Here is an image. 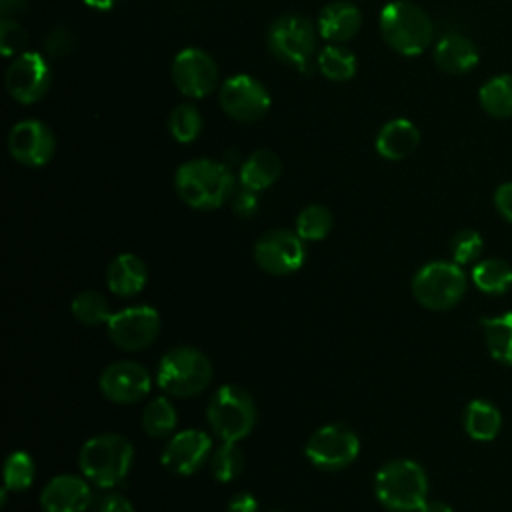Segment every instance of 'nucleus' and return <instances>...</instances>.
<instances>
[{"label": "nucleus", "mask_w": 512, "mask_h": 512, "mask_svg": "<svg viewBox=\"0 0 512 512\" xmlns=\"http://www.w3.org/2000/svg\"><path fill=\"white\" fill-rule=\"evenodd\" d=\"M180 200L194 210H216L234 194V174L224 162L194 158L184 162L174 176Z\"/></svg>", "instance_id": "nucleus-1"}, {"label": "nucleus", "mask_w": 512, "mask_h": 512, "mask_svg": "<svg viewBox=\"0 0 512 512\" xmlns=\"http://www.w3.org/2000/svg\"><path fill=\"white\" fill-rule=\"evenodd\" d=\"M378 28L384 42L402 56L422 54L434 38V24L428 12L410 0L388 2L380 10Z\"/></svg>", "instance_id": "nucleus-2"}, {"label": "nucleus", "mask_w": 512, "mask_h": 512, "mask_svg": "<svg viewBox=\"0 0 512 512\" xmlns=\"http://www.w3.org/2000/svg\"><path fill=\"white\" fill-rule=\"evenodd\" d=\"M134 448L122 434H98L88 438L78 454L82 474L100 488L118 486L130 472Z\"/></svg>", "instance_id": "nucleus-3"}, {"label": "nucleus", "mask_w": 512, "mask_h": 512, "mask_svg": "<svg viewBox=\"0 0 512 512\" xmlns=\"http://www.w3.org/2000/svg\"><path fill=\"white\" fill-rule=\"evenodd\" d=\"M374 494L390 512H418L428 494L426 472L414 460H390L374 476Z\"/></svg>", "instance_id": "nucleus-4"}, {"label": "nucleus", "mask_w": 512, "mask_h": 512, "mask_svg": "<svg viewBox=\"0 0 512 512\" xmlns=\"http://www.w3.org/2000/svg\"><path fill=\"white\" fill-rule=\"evenodd\" d=\"M318 36L312 20L300 14H282L270 24L266 44L278 62L298 72H310L318 56Z\"/></svg>", "instance_id": "nucleus-5"}, {"label": "nucleus", "mask_w": 512, "mask_h": 512, "mask_svg": "<svg viewBox=\"0 0 512 512\" xmlns=\"http://www.w3.org/2000/svg\"><path fill=\"white\" fill-rule=\"evenodd\" d=\"M212 380V364L204 352L192 346L168 350L156 372L160 390L176 398H190L206 390Z\"/></svg>", "instance_id": "nucleus-6"}, {"label": "nucleus", "mask_w": 512, "mask_h": 512, "mask_svg": "<svg viewBox=\"0 0 512 512\" xmlns=\"http://www.w3.org/2000/svg\"><path fill=\"white\" fill-rule=\"evenodd\" d=\"M206 418L212 432L222 442H238L254 428L256 404L244 388L224 384L212 394L206 408Z\"/></svg>", "instance_id": "nucleus-7"}, {"label": "nucleus", "mask_w": 512, "mask_h": 512, "mask_svg": "<svg viewBox=\"0 0 512 512\" xmlns=\"http://www.w3.org/2000/svg\"><path fill=\"white\" fill-rule=\"evenodd\" d=\"M464 292L466 274L456 262H428L412 278V294L428 310H448L462 300Z\"/></svg>", "instance_id": "nucleus-8"}, {"label": "nucleus", "mask_w": 512, "mask_h": 512, "mask_svg": "<svg viewBox=\"0 0 512 512\" xmlns=\"http://www.w3.org/2000/svg\"><path fill=\"white\" fill-rule=\"evenodd\" d=\"M218 102L232 120L250 124L266 116L272 96L258 78L250 74H234L220 86Z\"/></svg>", "instance_id": "nucleus-9"}, {"label": "nucleus", "mask_w": 512, "mask_h": 512, "mask_svg": "<svg viewBox=\"0 0 512 512\" xmlns=\"http://www.w3.org/2000/svg\"><path fill=\"white\" fill-rule=\"evenodd\" d=\"M304 452L320 470H342L356 460L360 440L356 432L344 424H326L310 436Z\"/></svg>", "instance_id": "nucleus-10"}, {"label": "nucleus", "mask_w": 512, "mask_h": 512, "mask_svg": "<svg viewBox=\"0 0 512 512\" xmlns=\"http://www.w3.org/2000/svg\"><path fill=\"white\" fill-rule=\"evenodd\" d=\"M52 82V70L48 60L40 52H22L12 58L4 84L12 100L30 106L44 98Z\"/></svg>", "instance_id": "nucleus-11"}, {"label": "nucleus", "mask_w": 512, "mask_h": 512, "mask_svg": "<svg viewBox=\"0 0 512 512\" xmlns=\"http://www.w3.org/2000/svg\"><path fill=\"white\" fill-rule=\"evenodd\" d=\"M172 80L182 96L200 100L216 90L218 66L208 52L188 46L182 48L172 60Z\"/></svg>", "instance_id": "nucleus-12"}, {"label": "nucleus", "mask_w": 512, "mask_h": 512, "mask_svg": "<svg viewBox=\"0 0 512 512\" xmlns=\"http://www.w3.org/2000/svg\"><path fill=\"white\" fill-rule=\"evenodd\" d=\"M256 264L274 276L296 272L306 260L304 240L290 230L276 228L264 232L254 246Z\"/></svg>", "instance_id": "nucleus-13"}, {"label": "nucleus", "mask_w": 512, "mask_h": 512, "mask_svg": "<svg viewBox=\"0 0 512 512\" xmlns=\"http://www.w3.org/2000/svg\"><path fill=\"white\" fill-rule=\"evenodd\" d=\"M110 340L128 352L148 348L160 332V316L152 306H130L114 312L106 322Z\"/></svg>", "instance_id": "nucleus-14"}, {"label": "nucleus", "mask_w": 512, "mask_h": 512, "mask_svg": "<svg viewBox=\"0 0 512 512\" xmlns=\"http://www.w3.org/2000/svg\"><path fill=\"white\" fill-rule=\"evenodd\" d=\"M10 156L28 168H40L48 164L56 152V138L48 124L36 118L20 120L8 134Z\"/></svg>", "instance_id": "nucleus-15"}, {"label": "nucleus", "mask_w": 512, "mask_h": 512, "mask_svg": "<svg viewBox=\"0 0 512 512\" xmlns=\"http://www.w3.org/2000/svg\"><path fill=\"white\" fill-rule=\"evenodd\" d=\"M98 384L110 402L134 404L150 392L152 378L142 364L132 360H118L102 370Z\"/></svg>", "instance_id": "nucleus-16"}, {"label": "nucleus", "mask_w": 512, "mask_h": 512, "mask_svg": "<svg viewBox=\"0 0 512 512\" xmlns=\"http://www.w3.org/2000/svg\"><path fill=\"white\" fill-rule=\"evenodd\" d=\"M212 440L202 430H182L174 434L162 450V466L178 476L198 472L208 460Z\"/></svg>", "instance_id": "nucleus-17"}, {"label": "nucleus", "mask_w": 512, "mask_h": 512, "mask_svg": "<svg viewBox=\"0 0 512 512\" xmlns=\"http://www.w3.org/2000/svg\"><path fill=\"white\" fill-rule=\"evenodd\" d=\"M92 502L88 482L74 474L54 476L40 492L42 512H86Z\"/></svg>", "instance_id": "nucleus-18"}, {"label": "nucleus", "mask_w": 512, "mask_h": 512, "mask_svg": "<svg viewBox=\"0 0 512 512\" xmlns=\"http://www.w3.org/2000/svg\"><path fill=\"white\" fill-rule=\"evenodd\" d=\"M320 38L330 44H342L352 40L362 28V12L352 0L328 2L316 20Z\"/></svg>", "instance_id": "nucleus-19"}, {"label": "nucleus", "mask_w": 512, "mask_h": 512, "mask_svg": "<svg viewBox=\"0 0 512 512\" xmlns=\"http://www.w3.org/2000/svg\"><path fill=\"white\" fill-rule=\"evenodd\" d=\"M420 144V130L406 118L388 120L376 134V152L384 160L398 162L408 158Z\"/></svg>", "instance_id": "nucleus-20"}, {"label": "nucleus", "mask_w": 512, "mask_h": 512, "mask_svg": "<svg viewBox=\"0 0 512 512\" xmlns=\"http://www.w3.org/2000/svg\"><path fill=\"white\" fill-rule=\"evenodd\" d=\"M480 60L476 44L464 34H446L434 46V62L446 74H466Z\"/></svg>", "instance_id": "nucleus-21"}, {"label": "nucleus", "mask_w": 512, "mask_h": 512, "mask_svg": "<svg viewBox=\"0 0 512 512\" xmlns=\"http://www.w3.org/2000/svg\"><path fill=\"white\" fill-rule=\"evenodd\" d=\"M148 280L146 264L140 256L124 252L112 258L106 268L108 290L116 296H136Z\"/></svg>", "instance_id": "nucleus-22"}, {"label": "nucleus", "mask_w": 512, "mask_h": 512, "mask_svg": "<svg viewBox=\"0 0 512 512\" xmlns=\"http://www.w3.org/2000/svg\"><path fill=\"white\" fill-rule=\"evenodd\" d=\"M280 172L282 162L272 150H256L240 166V186L262 192L280 178Z\"/></svg>", "instance_id": "nucleus-23"}, {"label": "nucleus", "mask_w": 512, "mask_h": 512, "mask_svg": "<svg viewBox=\"0 0 512 512\" xmlns=\"http://www.w3.org/2000/svg\"><path fill=\"white\" fill-rule=\"evenodd\" d=\"M502 416L488 400H472L464 410V430L472 440L490 442L498 436Z\"/></svg>", "instance_id": "nucleus-24"}, {"label": "nucleus", "mask_w": 512, "mask_h": 512, "mask_svg": "<svg viewBox=\"0 0 512 512\" xmlns=\"http://www.w3.org/2000/svg\"><path fill=\"white\" fill-rule=\"evenodd\" d=\"M316 68L330 82H348L356 76L358 62L348 48L340 44H326L322 50H318Z\"/></svg>", "instance_id": "nucleus-25"}, {"label": "nucleus", "mask_w": 512, "mask_h": 512, "mask_svg": "<svg viewBox=\"0 0 512 512\" xmlns=\"http://www.w3.org/2000/svg\"><path fill=\"white\" fill-rule=\"evenodd\" d=\"M482 110L492 118L512 116V74H498L484 82L478 90Z\"/></svg>", "instance_id": "nucleus-26"}, {"label": "nucleus", "mask_w": 512, "mask_h": 512, "mask_svg": "<svg viewBox=\"0 0 512 512\" xmlns=\"http://www.w3.org/2000/svg\"><path fill=\"white\" fill-rule=\"evenodd\" d=\"M486 346L494 360L512 366V312L482 318Z\"/></svg>", "instance_id": "nucleus-27"}, {"label": "nucleus", "mask_w": 512, "mask_h": 512, "mask_svg": "<svg viewBox=\"0 0 512 512\" xmlns=\"http://www.w3.org/2000/svg\"><path fill=\"white\" fill-rule=\"evenodd\" d=\"M472 282L484 294H504L512 286V268L500 258L480 260L472 268Z\"/></svg>", "instance_id": "nucleus-28"}, {"label": "nucleus", "mask_w": 512, "mask_h": 512, "mask_svg": "<svg viewBox=\"0 0 512 512\" xmlns=\"http://www.w3.org/2000/svg\"><path fill=\"white\" fill-rule=\"evenodd\" d=\"M178 422V414L172 402L164 396L154 398L142 414V428L150 438H164L168 436Z\"/></svg>", "instance_id": "nucleus-29"}, {"label": "nucleus", "mask_w": 512, "mask_h": 512, "mask_svg": "<svg viewBox=\"0 0 512 512\" xmlns=\"http://www.w3.org/2000/svg\"><path fill=\"white\" fill-rule=\"evenodd\" d=\"M168 132L180 144L194 142L202 132V114L190 102L178 104L168 116Z\"/></svg>", "instance_id": "nucleus-30"}, {"label": "nucleus", "mask_w": 512, "mask_h": 512, "mask_svg": "<svg viewBox=\"0 0 512 512\" xmlns=\"http://www.w3.org/2000/svg\"><path fill=\"white\" fill-rule=\"evenodd\" d=\"M72 316L84 324V326H96V324H106L112 316L110 304L108 300L94 290H86L80 292L74 300H72Z\"/></svg>", "instance_id": "nucleus-31"}, {"label": "nucleus", "mask_w": 512, "mask_h": 512, "mask_svg": "<svg viewBox=\"0 0 512 512\" xmlns=\"http://www.w3.org/2000/svg\"><path fill=\"white\" fill-rule=\"evenodd\" d=\"M332 212L322 204H310L296 216V234L302 240H322L332 230Z\"/></svg>", "instance_id": "nucleus-32"}, {"label": "nucleus", "mask_w": 512, "mask_h": 512, "mask_svg": "<svg viewBox=\"0 0 512 512\" xmlns=\"http://www.w3.org/2000/svg\"><path fill=\"white\" fill-rule=\"evenodd\" d=\"M34 460L28 452L16 450L4 460V486L8 490L22 492L34 482Z\"/></svg>", "instance_id": "nucleus-33"}, {"label": "nucleus", "mask_w": 512, "mask_h": 512, "mask_svg": "<svg viewBox=\"0 0 512 512\" xmlns=\"http://www.w3.org/2000/svg\"><path fill=\"white\" fill-rule=\"evenodd\" d=\"M242 468H244V456H242V450L236 446V442H222V446L210 458V470L218 482L234 480L236 476H240Z\"/></svg>", "instance_id": "nucleus-34"}, {"label": "nucleus", "mask_w": 512, "mask_h": 512, "mask_svg": "<svg viewBox=\"0 0 512 512\" xmlns=\"http://www.w3.org/2000/svg\"><path fill=\"white\" fill-rule=\"evenodd\" d=\"M482 248H484V242L476 230H460L450 240L452 262H456L460 266L472 264L482 254Z\"/></svg>", "instance_id": "nucleus-35"}, {"label": "nucleus", "mask_w": 512, "mask_h": 512, "mask_svg": "<svg viewBox=\"0 0 512 512\" xmlns=\"http://www.w3.org/2000/svg\"><path fill=\"white\" fill-rule=\"evenodd\" d=\"M28 32L16 18H2L0 20V50L6 58H14L26 52Z\"/></svg>", "instance_id": "nucleus-36"}, {"label": "nucleus", "mask_w": 512, "mask_h": 512, "mask_svg": "<svg viewBox=\"0 0 512 512\" xmlns=\"http://www.w3.org/2000/svg\"><path fill=\"white\" fill-rule=\"evenodd\" d=\"M44 48H46V54H50L52 58L66 56L74 48V36L64 26L54 28L52 32H48V36L44 40Z\"/></svg>", "instance_id": "nucleus-37"}, {"label": "nucleus", "mask_w": 512, "mask_h": 512, "mask_svg": "<svg viewBox=\"0 0 512 512\" xmlns=\"http://www.w3.org/2000/svg\"><path fill=\"white\" fill-rule=\"evenodd\" d=\"M230 200H232L234 214L240 218H250L258 212V192L254 190L240 186V190H234Z\"/></svg>", "instance_id": "nucleus-38"}, {"label": "nucleus", "mask_w": 512, "mask_h": 512, "mask_svg": "<svg viewBox=\"0 0 512 512\" xmlns=\"http://www.w3.org/2000/svg\"><path fill=\"white\" fill-rule=\"evenodd\" d=\"M494 206L504 220L512 222V182H504L496 188Z\"/></svg>", "instance_id": "nucleus-39"}, {"label": "nucleus", "mask_w": 512, "mask_h": 512, "mask_svg": "<svg viewBox=\"0 0 512 512\" xmlns=\"http://www.w3.org/2000/svg\"><path fill=\"white\" fill-rule=\"evenodd\" d=\"M226 512H258V500L248 492H238L228 502Z\"/></svg>", "instance_id": "nucleus-40"}, {"label": "nucleus", "mask_w": 512, "mask_h": 512, "mask_svg": "<svg viewBox=\"0 0 512 512\" xmlns=\"http://www.w3.org/2000/svg\"><path fill=\"white\" fill-rule=\"evenodd\" d=\"M98 512H134L132 504L120 496V494H108L102 502H100V508Z\"/></svg>", "instance_id": "nucleus-41"}, {"label": "nucleus", "mask_w": 512, "mask_h": 512, "mask_svg": "<svg viewBox=\"0 0 512 512\" xmlns=\"http://www.w3.org/2000/svg\"><path fill=\"white\" fill-rule=\"evenodd\" d=\"M26 6H28V0H0L2 18H12L14 14L24 12Z\"/></svg>", "instance_id": "nucleus-42"}, {"label": "nucleus", "mask_w": 512, "mask_h": 512, "mask_svg": "<svg viewBox=\"0 0 512 512\" xmlns=\"http://www.w3.org/2000/svg\"><path fill=\"white\" fill-rule=\"evenodd\" d=\"M418 512H454V510L448 504H444V502H436V500L430 502V500H426Z\"/></svg>", "instance_id": "nucleus-43"}, {"label": "nucleus", "mask_w": 512, "mask_h": 512, "mask_svg": "<svg viewBox=\"0 0 512 512\" xmlns=\"http://www.w3.org/2000/svg\"><path fill=\"white\" fill-rule=\"evenodd\" d=\"M82 2L94 10H110L118 4V0H82Z\"/></svg>", "instance_id": "nucleus-44"}]
</instances>
